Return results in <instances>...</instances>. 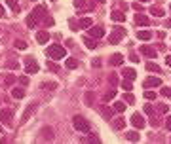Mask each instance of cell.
I'll return each mask as SVG.
<instances>
[{
  "mask_svg": "<svg viewBox=\"0 0 171 144\" xmlns=\"http://www.w3.org/2000/svg\"><path fill=\"white\" fill-rule=\"evenodd\" d=\"M146 70H148V72H160V66L154 63V61H148V63H146V66H144Z\"/></svg>",
  "mask_w": 171,
  "mask_h": 144,
  "instance_id": "484cf974",
  "label": "cell"
},
{
  "mask_svg": "<svg viewBox=\"0 0 171 144\" xmlns=\"http://www.w3.org/2000/svg\"><path fill=\"white\" fill-rule=\"evenodd\" d=\"M165 63H167V65L171 66V55H167V57H165Z\"/></svg>",
  "mask_w": 171,
  "mask_h": 144,
  "instance_id": "f5cc1de1",
  "label": "cell"
},
{
  "mask_svg": "<svg viewBox=\"0 0 171 144\" xmlns=\"http://www.w3.org/2000/svg\"><path fill=\"white\" fill-rule=\"evenodd\" d=\"M131 123H133V127L141 129V127H144V118H143L141 114H133V116H131Z\"/></svg>",
  "mask_w": 171,
  "mask_h": 144,
  "instance_id": "9c48e42d",
  "label": "cell"
},
{
  "mask_svg": "<svg viewBox=\"0 0 171 144\" xmlns=\"http://www.w3.org/2000/svg\"><path fill=\"white\" fill-rule=\"evenodd\" d=\"M110 17H112V21H124V19H126L124 12H118V10H116V12H112V13H110Z\"/></svg>",
  "mask_w": 171,
  "mask_h": 144,
  "instance_id": "d4e9b609",
  "label": "cell"
},
{
  "mask_svg": "<svg viewBox=\"0 0 171 144\" xmlns=\"http://www.w3.org/2000/svg\"><path fill=\"white\" fill-rule=\"evenodd\" d=\"M122 74H124L126 80H135L137 78V70L135 68H124V70H122Z\"/></svg>",
  "mask_w": 171,
  "mask_h": 144,
  "instance_id": "8fae6325",
  "label": "cell"
},
{
  "mask_svg": "<svg viewBox=\"0 0 171 144\" xmlns=\"http://www.w3.org/2000/svg\"><path fill=\"white\" fill-rule=\"evenodd\" d=\"M129 61H131V63H139V55H137V53H131V55H129Z\"/></svg>",
  "mask_w": 171,
  "mask_h": 144,
  "instance_id": "b9f144b4",
  "label": "cell"
},
{
  "mask_svg": "<svg viewBox=\"0 0 171 144\" xmlns=\"http://www.w3.org/2000/svg\"><path fill=\"white\" fill-rule=\"evenodd\" d=\"M139 2H148V0H139Z\"/></svg>",
  "mask_w": 171,
  "mask_h": 144,
  "instance_id": "6f0895ef",
  "label": "cell"
},
{
  "mask_svg": "<svg viewBox=\"0 0 171 144\" xmlns=\"http://www.w3.org/2000/svg\"><path fill=\"white\" fill-rule=\"evenodd\" d=\"M91 38H103L105 36V31H103V27H89V32H88Z\"/></svg>",
  "mask_w": 171,
  "mask_h": 144,
  "instance_id": "52a82bcc",
  "label": "cell"
},
{
  "mask_svg": "<svg viewBox=\"0 0 171 144\" xmlns=\"http://www.w3.org/2000/svg\"><path fill=\"white\" fill-rule=\"evenodd\" d=\"M48 57L50 59H55V61H59V59H65L67 57V50L61 46V44H52L50 47H48Z\"/></svg>",
  "mask_w": 171,
  "mask_h": 144,
  "instance_id": "6da1fadb",
  "label": "cell"
},
{
  "mask_svg": "<svg viewBox=\"0 0 171 144\" xmlns=\"http://www.w3.org/2000/svg\"><path fill=\"white\" fill-rule=\"evenodd\" d=\"M44 23H46V27H53V25H55L53 17H46V19H44Z\"/></svg>",
  "mask_w": 171,
  "mask_h": 144,
  "instance_id": "ab89813d",
  "label": "cell"
},
{
  "mask_svg": "<svg viewBox=\"0 0 171 144\" xmlns=\"http://www.w3.org/2000/svg\"><path fill=\"white\" fill-rule=\"evenodd\" d=\"M52 36H50V32H46V31H40L38 34H36V42L38 44H48V40H50Z\"/></svg>",
  "mask_w": 171,
  "mask_h": 144,
  "instance_id": "7c38bea8",
  "label": "cell"
},
{
  "mask_svg": "<svg viewBox=\"0 0 171 144\" xmlns=\"http://www.w3.org/2000/svg\"><path fill=\"white\" fill-rule=\"evenodd\" d=\"M91 27V17H82L78 21V29H89Z\"/></svg>",
  "mask_w": 171,
  "mask_h": 144,
  "instance_id": "2e32d148",
  "label": "cell"
},
{
  "mask_svg": "<svg viewBox=\"0 0 171 144\" xmlns=\"http://www.w3.org/2000/svg\"><path fill=\"white\" fill-rule=\"evenodd\" d=\"M131 8L135 10V13H139V12H143V6H139V4H133Z\"/></svg>",
  "mask_w": 171,
  "mask_h": 144,
  "instance_id": "7dc6e473",
  "label": "cell"
},
{
  "mask_svg": "<svg viewBox=\"0 0 171 144\" xmlns=\"http://www.w3.org/2000/svg\"><path fill=\"white\" fill-rule=\"evenodd\" d=\"M42 137H46V138H50V140H52V138H53L52 129H50V127H44V129H42Z\"/></svg>",
  "mask_w": 171,
  "mask_h": 144,
  "instance_id": "836d02e7",
  "label": "cell"
},
{
  "mask_svg": "<svg viewBox=\"0 0 171 144\" xmlns=\"http://www.w3.org/2000/svg\"><path fill=\"white\" fill-rule=\"evenodd\" d=\"M48 68H50L52 72H57V66H55L53 63H48Z\"/></svg>",
  "mask_w": 171,
  "mask_h": 144,
  "instance_id": "c3c4849f",
  "label": "cell"
},
{
  "mask_svg": "<svg viewBox=\"0 0 171 144\" xmlns=\"http://www.w3.org/2000/svg\"><path fill=\"white\" fill-rule=\"evenodd\" d=\"M33 15L36 17V21H38V19H42V17L46 15V6H36V8L33 10Z\"/></svg>",
  "mask_w": 171,
  "mask_h": 144,
  "instance_id": "5bb4252c",
  "label": "cell"
},
{
  "mask_svg": "<svg viewBox=\"0 0 171 144\" xmlns=\"http://www.w3.org/2000/svg\"><path fill=\"white\" fill-rule=\"evenodd\" d=\"M12 116H13V112H12L10 108L0 110V122H2V123H10V122H12Z\"/></svg>",
  "mask_w": 171,
  "mask_h": 144,
  "instance_id": "8992f818",
  "label": "cell"
},
{
  "mask_svg": "<svg viewBox=\"0 0 171 144\" xmlns=\"http://www.w3.org/2000/svg\"><path fill=\"white\" fill-rule=\"evenodd\" d=\"M108 42H110V44H114V46H116V44H120V42H122V36H120V34H116V32H114V31H112V34H110V36H108Z\"/></svg>",
  "mask_w": 171,
  "mask_h": 144,
  "instance_id": "4316f807",
  "label": "cell"
},
{
  "mask_svg": "<svg viewBox=\"0 0 171 144\" xmlns=\"http://www.w3.org/2000/svg\"><path fill=\"white\" fill-rule=\"evenodd\" d=\"M19 82H21V85H27V84H29V78H27V76H21Z\"/></svg>",
  "mask_w": 171,
  "mask_h": 144,
  "instance_id": "f6af8a7d",
  "label": "cell"
},
{
  "mask_svg": "<svg viewBox=\"0 0 171 144\" xmlns=\"http://www.w3.org/2000/svg\"><path fill=\"white\" fill-rule=\"evenodd\" d=\"M12 97H15V99H23V97H25V91H23V87H13V89H12Z\"/></svg>",
  "mask_w": 171,
  "mask_h": 144,
  "instance_id": "ffe728a7",
  "label": "cell"
},
{
  "mask_svg": "<svg viewBox=\"0 0 171 144\" xmlns=\"http://www.w3.org/2000/svg\"><path fill=\"white\" fill-rule=\"evenodd\" d=\"M86 104H93V93L91 91L86 93Z\"/></svg>",
  "mask_w": 171,
  "mask_h": 144,
  "instance_id": "f35d334b",
  "label": "cell"
},
{
  "mask_svg": "<svg viewBox=\"0 0 171 144\" xmlns=\"http://www.w3.org/2000/svg\"><path fill=\"white\" fill-rule=\"evenodd\" d=\"M122 63H124V55H122V53H114V55H110V65H112V66H120Z\"/></svg>",
  "mask_w": 171,
  "mask_h": 144,
  "instance_id": "4fadbf2b",
  "label": "cell"
},
{
  "mask_svg": "<svg viewBox=\"0 0 171 144\" xmlns=\"http://www.w3.org/2000/svg\"><path fill=\"white\" fill-rule=\"evenodd\" d=\"M97 2H99V4H105V2H107V0H97Z\"/></svg>",
  "mask_w": 171,
  "mask_h": 144,
  "instance_id": "11a10c76",
  "label": "cell"
},
{
  "mask_svg": "<svg viewBox=\"0 0 171 144\" xmlns=\"http://www.w3.org/2000/svg\"><path fill=\"white\" fill-rule=\"evenodd\" d=\"M122 97H124L126 104H133V103H135V97H133V95H131L129 91H126V95H122Z\"/></svg>",
  "mask_w": 171,
  "mask_h": 144,
  "instance_id": "f1b7e54d",
  "label": "cell"
},
{
  "mask_svg": "<svg viewBox=\"0 0 171 144\" xmlns=\"http://www.w3.org/2000/svg\"><path fill=\"white\" fill-rule=\"evenodd\" d=\"M15 47H19V50H25V47H27V44L23 42V40H17V42H15Z\"/></svg>",
  "mask_w": 171,
  "mask_h": 144,
  "instance_id": "60d3db41",
  "label": "cell"
},
{
  "mask_svg": "<svg viewBox=\"0 0 171 144\" xmlns=\"http://www.w3.org/2000/svg\"><path fill=\"white\" fill-rule=\"evenodd\" d=\"M65 66H67V68H70V70H74V68L78 66V61H76L74 57H67V61H65Z\"/></svg>",
  "mask_w": 171,
  "mask_h": 144,
  "instance_id": "e0dca14e",
  "label": "cell"
},
{
  "mask_svg": "<svg viewBox=\"0 0 171 144\" xmlns=\"http://www.w3.org/2000/svg\"><path fill=\"white\" fill-rule=\"evenodd\" d=\"M72 123H74L76 131H80V133H88V131H89V123H88V119H86V118H82V116H74Z\"/></svg>",
  "mask_w": 171,
  "mask_h": 144,
  "instance_id": "7a4b0ae2",
  "label": "cell"
},
{
  "mask_svg": "<svg viewBox=\"0 0 171 144\" xmlns=\"http://www.w3.org/2000/svg\"><path fill=\"white\" fill-rule=\"evenodd\" d=\"M167 27H171V19H169V21H167Z\"/></svg>",
  "mask_w": 171,
  "mask_h": 144,
  "instance_id": "9f6ffc18",
  "label": "cell"
},
{
  "mask_svg": "<svg viewBox=\"0 0 171 144\" xmlns=\"http://www.w3.org/2000/svg\"><path fill=\"white\" fill-rule=\"evenodd\" d=\"M40 87H42V89H55V87H57V84H55V82H42V84H40Z\"/></svg>",
  "mask_w": 171,
  "mask_h": 144,
  "instance_id": "4dcf8cb0",
  "label": "cell"
},
{
  "mask_svg": "<svg viewBox=\"0 0 171 144\" xmlns=\"http://www.w3.org/2000/svg\"><path fill=\"white\" fill-rule=\"evenodd\" d=\"M36 23H38V21H36V17L31 13V15L27 17V27H29V29H34V27H36Z\"/></svg>",
  "mask_w": 171,
  "mask_h": 144,
  "instance_id": "83f0119b",
  "label": "cell"
},
{
  "mask_svg": "<svg viewBox=\"0 0 171 144\" xmlns=\"http://www.w3.org/2000/svg\"><path fill=\"white\" fill-rule=\"evenodd\" d=\"M4 13H6V12H4V8L0 6V17H4Z\"/></svg>",
  "mask_w": 171,
  "mask_h": 144,
  "instance_id": "db71d44e",
  "label": "cell"
},
{
  "mask_svg": "<svg viewBox=\"0 0 171 144\" xmlns=\"http://www.w3.org/2000/svg\"><path fill=\"white\" fill-rule=\"evenodd\" d=\"M150 13L156 15V17H163L165 10H163V8H158V6H150Z\"/></svg>",
  "mask_w": 171,
  "mask_h": 144,
  "instance_id": "44dd1931",
  "label": "cell"
},
{
  "mask_svg": "<svg viewBox=\"0 0 171 144\" xmlns=\"http://www.w3.org/2000/svg\"><path fill=\"white\" fill-rule=\"evenodd\" d=\"M52 2H55V0H52Z\"/></svg>",
  "mask_w": 171,
  "mask_h": 144,
  "instance_id": "91938a15",
  "label": "cell"
},
{
  "mask_svg": "<svg viewBox=\"0 0 171 144\" xmlns=\"http://www.w3.org/2000/svg\"><path fill=\"white\" fill-rule=\"evenodd\" d=\"M6 66H8V68H17V66H19V65H17V63H12V61H10V63H8V65H6Z\"/></svg>",
  "mask_w": 171,
  "mask_h": 144,
  "instance_id": "816d5d0a",
  "label": "cell"
},
{
  "mask_svg": "<svg viewBox=\"0 0 171 144\" xmlns=\"http://www.w3.org/2000/svg\"><path fill=\"white\" fill-rule=\"evenodd\" d=\"M124 110H126V103H124V101L114 103V112H124Z\"/></svg>",
  "mask_w": 171,
  "mask_h": 144,
  "instance_id": "f546056e",
  "label": "cell"
},
{
  "mask_svg": "<svg viewBox=\"0 0 171 144\" xmlns=\"http://www.w3.org/2000/svg\"><path fill=\"white\" fill-rule=\"evenodd\" d=\"M165 127L171 131V116H167V119H165Z\"/></svg>",
  "mask_w": 171,
  "mask_h": 144,
  "instance_id": "681fc988",
  "label": "cell"
},
{
  "mask_svg": "<svg viewBox=\"0 0 171 144\" xmlns=\"http://www.w3.org/2000/svg\"><path fill=\"white\" fill-rule=\"evenodd\" d=\"M13 84H15V78L13 76H8L6 78V85H13Z\"/></svg>",
  "mask_w": 171,
  "mask_h": 144,
  "instance_id": "7bdbcfd3",
  "label": "cell"
},
{
  "mask_svg": "<svg viewBox=\"0 0 171 144\" xmlns=\"http://www.w3.org/2000/svg\"><path fill=\"white\" fill-rule=\"evenodd\" d=\"M34 110H36V104H34V103H33V104H29V106L25 108V112H23V116H21V123H25L27 119L33 116V112H34Z\"/></svg>",
  "mask_w": 171,
  "mask_h": 144,
  "instance_id": "ba28073f",
  "label": "cell"
},
{
  "mask_svg": "<svg viewBox=\"0 0 171 144\" xmlns=\"http://www.w3.org/2000/svg\"><path fill=\"white\" fill-rule=\"evenodd\" d=\"M139 51H143V55H146L148 59H154V57H156V51H154V47H150V46H143Z\"/></svg>",
  "mask_w": 171,
  "mask_h": 144,
  "instance_id": "30bf717a",
  "label": "cell"
},
{
  "mask_svg": "<svg viewBox=\"0 0 171 144\" xmlns=\"http://www.w3.org/2000/svg\"><path fill=\"white\" fill-rule=\"evenodd\" d=\"M74 6H76L78 10H84V8H86V0H74Z\"/></svg>",
  "mask_w": 171,
  "mask_h": 144,
  "instance_id": "74e56055",
  "label": "cell"
},
{
  "mask_svg": "<svg viewBox=\"0 0 171 144\" xmlns=\"http://www.w3.org/2000/svg\"><path fill=\"white\" fill-rule=\"evenodd\" d=\"M114 97H116V91H114V89H110L108 93H105V97H103V101H105V103H108V101H112Z\"/></svg>",
  "mask_w": 171,
  "mask_h": 144,
  "instance_id": "1f68e13d",
  "label": "cell"
},
{
  "mask_svg": "<svg viewBox=\"0 0 171 144\" xmlns=\"http://www.w3.org/2000/svg\"><path fill=\"white\" fill-rule=\"evenodd\" d=\"M137 38L143 40V42H148V40L152 38V34H150L148 31H139V32H137Z\"/></svg>",
  "mask_w": 171,
  "mask_h": 144,
  "instance_id": "ac0fdd59",
  "label": "cell"
},
{
  "mask_svg": "<svg viewBox=\"0 0 171 144\" xmlns=\"http://www.w3.org/2000/svg\"><path fill=\"white\" fill-rule=\"evenodd\" d=\"M144 112L152 116V112H154V110H152V106H150V104H144Z\"/></svg>",
  "mask_w": 171,
  "mask_h": 144,
  "instance_id": "bcb514c9",
  "label": "cell"
},
{
  "mask_svg": "<svg viewBox=\"0 0 171 144\" xmlns=\"http://www.w3.org/2000/svg\"><path fill=\"white\" fill-rule=\"evenodd\" d=\"M6 4L13 10V13H19V10H21V8H19V2H17V0H6Z\"/></svg>",
  "mask_w": 171,
  "mask_h": 144,
  "instance_id": "cb8c5ba5",
  "label": "cell"
},
{
  "mask_svg": "<svg viewBox=\"0 0 171 144\" xmlns=\"http://www.w3.org/2000/svg\"><path fill=\"white\" fill-rule=\"evenodd\" d=\"M0 133H2V127H0Z\"/></svg>",
  "mask_w": 171,
  "mask_h": 144,
  "instance_id": "680465c9",
  "label": "cell"
},
{
  "mask_svg": "<svg viewBox=\"0 0 171 144\" xmlns=\"http://www.w3.org/2000/svg\"><path fill=\"white\" fill-rule=\"evenodd\" d=\"M122 89H124V91H131V89H133L131 80H124V82H122Z\"/></svg>",
  "mask_w": 171,
  "mask_h": 144,
  "instance_id": "d6a6232c",
  "label": "cell"
},
{
  "mask_svg": "<svg viewBox=\"0 0 171 144\" xmlns=\"http://www.w3.org/2000/svg\"><path fill=\"white\" fill-rule=\"evenodd\" d=\"M143 97H144V99H148V101H154V99H156V93H154V91H144Z\"/></svg>",
  "mask_w": 171,
  "mask_h": 144,
  "instance_id": "e575fe53",
  "label": "cell"
},
{
  "mask_svg": "<svg viewBox=\"0 0 171 144\" xmlns=\"http://www.w3.org/2000/svg\"><path fill=\"white\" fill-rule=\"evenodd\" d=\"M91 65H93V66H101V59H99V57H95V59L91 61Z\"/></svg>",
  "mask_w": 171,
  "mask_h": 144,
  "instance_id": "ee69618b",
  "label": "cell"
},
{
  "mask_svg": "<svg viewBox=\"0 0 171 144\" xmlns=\"http://www.w3.org/2000/svg\"><path fill=\"white\" fill-rule=\"evenodd\" d=\"M143 85H144L146 89H150V87H160V85H162V80L156 78V76H148V78L143 82Z\"/></svg>",
  "mask_w": 171,
  "mask_h": 144,
  "instance_id": "5b68a950",
  "label": "cell"
},
{
  "mask_svg": "<svg viewBox=\"0 0 171 144\" xmlns=\"http://www.w3.org/2000/svg\"><path fill=\"white\" fill-rule=\"evenodd\" d=\"M25 65H27V66H25V72H27V74H36V72L40 70L38 63H36V61H33L31 57H27V59H25Z\"/></svg>",
  "mask_w": 171,
  "mask_h": 144,
  "instance_id": "3957f363",
  "label": "cell"
},
{
  "mask_svg": "<svg viewBox=\"0 0 171 144\" xmlns=\"http://www.w3.org/2000/svg\"><path fill=\"white\" fill-rule=\"evenodd\" d=\"M126 138H128V140H133V142H139L141 137H139L137 131H128V133H126Z\"/></svg>",
  "mask_w": 171,
  "mask_h": 144,
  "instance_id": "603a6c76",
  "label": "cell"
},
{
  "mask_svg": "<svg viewBox=\"0 0 171 144\" xmlns=\"http://www.w3.org/2000/svg\"><path fill=\"white\" fill-rule=\"evenodd\" d=\"M133 21H135V25H137V27H148V25H150V19L146 17L144 13H141V12L135 13V19H133Z\"/></svg>",
  "mask_w": 171,
  "mask_h": 144,
  "instance_id": "277c9868",
  "label": "cell"
},
{
  "mask_svg": "<svg viewBox=\"0 0 171 144\" xmlns=\"http://www.w3.org/2000/svg\"><path fill=\"white\" fill-rule=\"evenodd\" d=\"M84 44H86V47H89V50H95V47H97V40H95V38H91L89 34H88V36H84Z\"/></svg>",
  "mask_w": 171,
  "mask_h": 144,
  "instance_id": "9a60e30c",
  "label": "cell"
},
{
  "mask_svg": "<svg viewBox=\"0 0 171 144\" xmlns=\"http://www.w3.org/2000/svg\"><path fill=\"white\" fill-rule=\"evenodd\" d=\"M158 110H160L162 114H167V112H169V106H167L165 103H162V104H158Z\"/></svg>",
  "mask_w": 171,
  "mask_h": 144,
  "instance_id": "8d00e7d4",
  "label": "cell"
},
{
  "mask_svg": "<svg viewBox=\"0 0 171 144\" xmlns=\"http://www.w3.org/2000/svg\"><path fill=\"white\" fill-rule=\"evenodd\" d=\"M116 82H118V76H116V74H110V84H112V85H114V84H116Z\"/></svg>",
  "mask_w": 171,
  "mask_h": 144,
  "instance_id": "f907efd6",
  "label": "cell"
},
{
  "mask_svg": "<svg viewBox=\"0 0 171 144\" xmlns=\"http://www.w3.org/2000/svg\"><path fill=\"white\" fill-rule=\"evenodd\" d=\"M162 97L171 99V87H162Z\"/></svg>",
  "mask_w": 171,
  "mask_h": 144,
  "instance_id": "d590c367",
  "label": "cell"
},
{
  "mask_svg": "<svg viewBox=\"0 0 171 144\" xmlns=\"http://www.w3.org/2000/svg\"><path fill=\"white\" fill-rule=\"evenodd\" d=\"M169 8H171V4H169Z\"/></svg>",
  "mask_w": 171,
  "mask_h": 144,
  "instance_id": "94428289",
  "label": "cell"
},
{
  "mask_svg": "<svg viewBox=\"0 0 171 144\" xmlns=\"http://www.w3.org/2000/svg\"><path fill=\"white\" fill-rule=\"evenodd\" d=\"M112 112H114V108H107V106L101 108V114H103L105 119H112Z\"/></svg>",
  "mask_w": 171,
  "mask_h": 144,
  "instance_id": "7402d4cb",
  "label": "cell"
},
{
  "mask_svg": "<svg viewBox=\"0 0 171 144\" xmlns=\"http://www.w3.org/2000/svg\"><path fill=\"white\" fill-rule=\"evenodd\" d=\"M112 127L114 129H122V127H126V122H124V118H116V119H112Z\"/></svg>",
  "mask_w": 171,
  "mask_h": 144,
  "instance_id": "d6986e66",
  "label": "cell"
}]
</instances>
